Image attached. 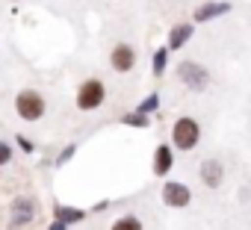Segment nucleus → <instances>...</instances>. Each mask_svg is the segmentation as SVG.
Returning <instances> with one entry per match:
<instances>
[{
	"mask_svg": "<svg viewBox=\"0 0 251 230\" xmlns=\"http://www.w3.org/2000/svg\"><path fill=\"white\" fill-rule=\"evenodd\" d=\"M222 177H225V168H222L219 160H207V162H201V183H204V186L216 189V186L222 183Z\"/></svg>",
	"mask_w": 251,
	"mask_h": 230,
	"instance_id": "6e6552de",
	"label": "nucleus"
},
{
	"mask_svg": "<svg viewBox=\"0 0 251 230\" xmlns=\"http://www.w3.org/2000/svg\"><path fill=\"white\" fill-rule=\"evenodd\" d=\"M225 9H227V3H213L210 9H198V15H195V18H198V21H204V18L219 15V12H225Z\"/></svg>",
	"mask_w": 251,
	"mask_h": 230,
	"instance_id": "f8f14e48",
	"label": "nucleus"
},
{
	"mask_svg": "<svg viewBox=\"0 0 251 230\" xmlns=\"http://www.w3.org/2000/svg\"><path fill=\"white\" fill-rule=\"evenodd\" d=\"M15 109H18V115L24 121H39L45 115V97L39 92H33V89H24L15 97Z\"/></svg>",
	"mask_w": 251,
	"mask_h": 230,
	"instance_id": "f03ea898",
	"label": "nucleus"
},
{
	"mask_svg": "<svg viewBox=\"0 0 251 230\" xmlns=\"http://www.w3.org/2000/svg\"><path fill=\"white\" fill-rule=\"evenodd\" d=\"M106 100V89H103V83L100 80H86V83H80V89H77V106L80 109H98L100 103Z\"/></svg>",
	"mask_w": 251,
	"mask_h": 230,
	"instance_id": "20e7f679",
	"label": "nucleus"
},
{
	"mask_svg": "<svg viewBox=\"0 0 251 230\" xmlns=\"http://www.w3.org/2000/svg\"><path fill=\"white\" fill-rule=\"evenodd\" d=\"M112 230H142V221H139L136 215H121V218L112 224Z\"/></svg>",
	"mask_w": 251,
	"mask_h": 230,
	"instance_id": "9b49d317",
	"label": "nucleus"
},
{
	"mask_svg": "<svg viewBox=\"0 0 251 230\" xmlns=\"http://www.w3.org/2000/svg\"><path fill=\"white\" fill-rule=\"evenodd\" d=\"M124 121H127V124H136V127H145V118H142V115H127Z\"/></svg>",
	"mask_w": 251,
	"mask_h": 230,
	"instance_id": "4468645a",
	"label": "nucleus"
},
{
	"mask_svg": "<svg viewBox=\"0 0 251 230\" xmlns=\"http://www.w3.org/2000/svg\"><path fill=\"white\" fill-rule=\"evenodd\" d=\"M163 201H166L169 207H186V204L192 201V192H189V186H183V183H166V186H163Z\"/></svg>",
	"mask_w": 251,
	"mask_h": 230,
	"instance_id": "423d86ee",
	"label": "nucleus"
},
{
	"mask_svg": "<svg viewBox=\"0 0 251 230\" xmlns=\"http://www.w3.org/2000/svg\"><path fill=\"white\" fill-rule=\"evenodd\" d=\"M198 139H201V127H198V121L195 118H177L175 121V127H172V142H175V148H180V151H192L195 145H198Z\"/></svg>",
	"mask_w": 251,
	"mask_h": 230,
	"instance_id": "f257e3e1",
	"label": "nucleus"
},
{
	"mask_svg": "<svg viewBox=\"0 0 251 230\" xmlns=\"http://www.w3.org/2000/svg\"><path fill=\"white\" fill-rule=\"evenodd\" d=\"M180 77H183V83L192 86V89H204V86H207V71H204L201 65H195V62H183V65H180Z\"/></svg>",
	"mask_w": 251,
	"mask_h": 230,
	"instance_id": "0eeeda50",
	"label": "nucleus"
},
{
	"mask_svg": "<svg viewBox=\"0 0 251 230\" xmlns=\"http://www.w3.org/2000/svg\"><path fill=\"white\" fill-rule=\"evenodd\" d=\"M9 160H12V148L6 142H0V165H6Z\"/></svg>",
	"mask_w": 251,
	"mask_h": 230,
	"instance_id": "ddd939ff",
	"label": "nucleus"
},
{
	"mask_svg": "<svg viewBox=\"0 0 251 230\" xmlns=\"http://www.w3.org/2000/svg\"><path fill=\"white\" fill-rule=\"evenodd\" d=\"M109 62H112V68L115 71H130L133 65H136V50L130 47V45H115L112 47V53H109Z\"/></svg>",
	"mask_w": 251,
	"mask_h": 230,
	"instance_id": "39448f33",
	"label": "nucleus"
},
{
	"mask_svg": "<svg viewBox=\"0 0 251 230\" xmlns=\"http://www.w3.org/2000/svg\"><path fill=\"white\" fill-rule=\"evenodd\" d=\"M169 168H172V148L160 145L157 154H154V171L157 174H169Z\"/></svg>",
	"mask_w": 251,
	"mask_h": 230,
	"instance_id": "1a4fd4ad",
	"label": "nucleus"
},
{
	"mask_svg": "<svg viewBox=\"0 0 251 230\" xmlns=\"http://www.w3.org/2000/svg\"><path fill=\"white\" fill-rule=\"evenodd\" d=\"M189 33H192V27H189V24H177V27L172 30V39H169V45H172V47H180V45L189 39Z\"/></svg>",
	"mask_w": 251,
	"mask_h": 230,
	"instance_id": "9d476101",
	"label": "nucleus"
},
{
	"mask_svg": "<svg viewBox=\"0 0 251 230\" xmlns=\"http://www.w3.org/2000/svg\"><path fill=\"white\" fill-rule=\"evenodd\" d=\"M36 218H39V204H36V198H33V195H21V198H15L9 227H12V230H24V227L33 224Z\"/></svg>",
	"mask_w": 251,
	"mask_h": 230,
	"instance_id": "7ed1b4c3",
	"label": "nucleus"
}]
</instances>
